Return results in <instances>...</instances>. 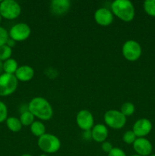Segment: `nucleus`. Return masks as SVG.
<instances>
[{"mask_svg": "<svg viewBox=\"0 0 155 156\" xmlns=\"http://www.w3.org/2000/svg\"><path fill=\"white\" fill-rule=\"evenodd\" d=\"M29 111L41 120H50L53 116V109L50 102L42 97H35L28 104Z\"/></svg>", "mask_w": 155, "mask_h": 156, "instance_id": "nucleus-1", "label": "nucleus"}, {"mask_svg": "<svg viewBox=\"0 0 155 156\" xmlns=\"http://www.w3.org/2000/svg\"><path fill=\"white\" fill-rule=\"evenodd\" d=\"M110 10L113 15L125 22H130L135 18V7L129 0H115L111 4Z\"/></svg>", "mask_w": 155, "mask_h": 156, "instance_id": "nucleus-2", "label": "nucleus"}, {"mask_svg": "<svg viewBox=\"0 0 155 156\" xmlns=\"http://www.w3.org/2000/svg\"><path fill=\"white\" fill-rule=\"evenodd\" d=\"M37 145L39 149L45 154H53L60 149L61 141L53 134L45 133L38 138Z\"/></svg>", "mask_w": 155, "mask_h": 156, "instance_id": "nucleus-3", "label": "nucleus"}, {"mask_svg": "<svg viewBox=\"0 0 155 156\" xmlns=\"http://www.w3.org/2000/svg\"><path fill=\"white\" fill-rule=\"evenodd\" d=\"M21 13V5L15 0H2L0 2V15L2 18L14 20L18 18Z\"/></svg>", "mask_w": 155, "mask_h": 156, "instance_id": "nucleus-4", "label": "nucleus"}, {"mask_svg": "<svg viewBox=\"0 0 155 156\" xmlns=\"http://www.w3.org/2000/svg\"><path fill=\"white\" fill-rule=\"evenodd\" d=\"M18 81L15 75L4 73L0 76V96L6 97L15 93L18 88Z\"/></svg>", "mask_w": 155, "mask_h": 156, "instance_id": "nucleus-5", "label": "nucleus"}, {"mask_svg": "<svg viewBox=\"0 0 155 156\" xmlns=\"http://www.w3.org/2000/svg\"><path fill=\"white\" fill-rule=\"evenodd\" d=\"M122 53L126 59L129 62L137 61L141 56L142 49L139 43L134 40H129L122 45Z\"/></svg>", "mask_w": 155, "mask_h": 156, "instance_id": "nucleus-6", "label": "nucleus"}, {"mask_svg": "<svg viewBox=\"0 0 155 156\" xmlns=\"http://www.w3.org/2000/svg\"><path fill=\"white\" fill-rule=\"evenodd\" d=\"M104 122L107 126L113 129H120L126 123V117L118 110L111 109L104 114Z\"/></svg>", "mask_w": 155, "mask_h": 156, "instance_id": "nucleus-7", "label": "nucleus"}, {"mask_svg": "<svg viewBox=\"0 0 155 156\" xmlns=\"http://www.w3.org/2000/svg\"><path fill=\"white\" fill-rule=\"evenodd\" d=\"M31 30L28 24L26 23H17L12 26L9 31V37L16 42L24 41L30 37Z\"/></svg>", "mask_w": 155, "mask_h": 156, "instance_id": "nucleus-8", "label": "nucleus"}, {"mask_svg": "<svg viewBox=\"0 0 155 156\" xmlns=\"http://www.w3.org/2000/svg\"><path fill=\"white\" fill-rule=\"evenodd\" d=\"M76 123L83 131L91 130L94 126V119L92 113L88 110H81L76 115Z\"/></svg>", "mask_w": 155, "mask_h": 156, "instance_id": "nucleus-9", "label": "nucleus"}, {"mask_svg": "<svg viewBox=\"0 0 155 156\" xmlns=\"http://www.w3.org/2000/svg\"><path fill=\"white\" fill-rule=\"evenodd\" d=\"M152 123L147 118H141L135 122L132 130L135 134L137 138L145 137L151 132Z\"/></svg>", "mask_w": 155, "mask_h": 156, "instance_id": "nucleus-10", "label": "nucleus"}, {"mask_svg": "<svg viewBox=\"0 0 155 156\" xmlns=\"http://www.w3.org/2000/svg\"><path fill=\"white\" fill-rule=\"evenodd\" d=\"M94 20L99 25L107 27L113 21L114 15L110 9L107 8H100L94 12Z\"/></svg>", "mask_w": 155, "mask_h": 156, "instance_id": "nucleus-11", "label": "nucleus"}, {"mask_svg": "<svg viewBox=\"0 0 155 156\" xmlns=\"http://www.w3.org/2000/svg\"><path fill=\"white\" fill-rule=\"evenodd\" d=\"M133 149L137 155L141 156H149L152 154L153 146L151 143L145 137L137 138L132 144Z\"/></svg>", "mask_w": 155, "mask_h": 156, "instance_id": "nucleus-12", "label": "nucleus"}, {"mask_svg": "<svg viewBox=\"0 0 155 156\" xmlns=\"http://www.w3.org/2000/svg\"><path fill=\"white\" fill-rule=\"evenodd\" d=\"M69 0H53L50 2V12L55 15H64L71 9Z\"/></svg>", "mask_w": 155, "mask_h": 156, "instance_id": "nucleus-13", "label": "nucleus"}, {"mask_svg": "<svg viewBox=\"0 0 155 156\" xmlns=\"http://www.w3.org/2000/svg\"><path fill=\"white\" fill-rule=\"evenodd\" d=\"M91 137L92 140L99 143H102L106 141L108 138L109 131L106 126L102 123H98L93 126L91 129Z\"/></svg>", "mask_w": 155, "mask_h": 156, "instance_id": "nucleus-14", "label": "nucleus"}, {"mask_svg": "<svg viewBox=\"0 0 155 156\" xmlns=\"http://www.w3.org/2000/svg\"><path fill=\"white\" fill-rule=\"evenodd\" d=\"M35 75L34 69L28 65H23L18 66L15 76L18 82H27L31 80Z\"/></svg>", "mask_w": 155, "mask_h": 156, "instance_id": "nucleus-15", "label": "nucleus"}, {"mask_svg": "<svg viewBox=\"0 0 155 156\" xmlns=\"http://www.w3.org/2000/svg\"><path fill=\"white\" fill-rule=\"evenodd\" d=\"M30 132L33 134L34 136L38 137L40 138V136H42L43 135H44L46 133V126L43 124V123H42L40 120H35L30 126Z\"/></svg>", "mask_w": 155, "mask_h": 156, "instance_id": "nucleus-16", "label": "nucleus"}, {"mask_svg": "<svg viewBox=\"0 0 155 156\" xmlns=\"http://www.w3.org/2000/svg\"><path fill=\"white\" fill-rule=\"evenodd\" d=\"M5 123L8 129L13 133L19 132L23 126L21 121H20V119L15 117H8L7 120H5Z\"/></svg>", "mask_w": 155, "mask_h": 156, "instance_id": "nucleus-17", "label": "nucleus"}, {"mask_svg": "<svg viewBox=\"0 0 155 156\" xmlns=\"http://www.w3.org/2000/svg\"><path fill=\"white\" fill-rule=\"evenodd\" d=\"M18 68V62L13 58H10V59L3 62V72H4V73L15 75Z\"/></svg>", "mask_w": 155, "mask_h": 156, "instance_id": "nucleus-18", "label": "nucleus"}, {"mask_svg": "<svg viewBox=\"0 0 155 156\" xmlns=\"http://www.w3.org/2000/svg\"><path fill=\"white\" fill-rule=\"evenodd\" d=\"M19 119L22 126H30V125L35 121V117L33 115V114L29 111H24V112L21 113Z\"/></svg>", "mask_w": 155, "mask_h": 156, "instance_id": "nucleus-19", "label": "nucleus"}, {"mask_svg": "<svg viewBox=\"0 0 155 156\" xmlns=\"http://www.w3.org/2000/svg\"><path fill=\"white\" fill-rule=\"evenodd\" d=\"M135 107L133 103L129 101H126L122 105L120 108V112L123 114L126 117H130L135 113Z\"/></svg>", "mask_w": 155, "mask_h": 156, "instance_id": "nucleus-20", "label": "nucleus"}, {"mask_svg": "<svg viewBox=\"0 0 155 156\" xmlns=\"http://www.w3.org/2000/svg\"><path fill=\"white\" fill-rule=\"evenodd\" d=\"M143 7L147 15L155 17V0H146L144 2Z\"/></svg>", "mask_w": 155, "mask_h": 156, "instance_id": "nucleus-21", "label": "nucleus"}, {"mask_svg": "<svg viewBox=\"0 0 155 156\" xmlns=\"http://www.w3.org/2000/svg\"><path fill=\"white\" fill-rule=\"evenodd\" d=\"M12 54V49L9 46H2L0 47V61L5 62L7 59H10Z\"/></svg>", "mask_w": 155, "mask_h": 156, "instance_id": "nucleus-22", "label": "nucleus"}, {"mask_svg": "<svg viewBox=\"0 0 155 156\" xmlns=\"http://www.w3.org/2000/svg\"><path fill=\"white\" fill-rule=\"evenodd\" d=\"M136 136H135V134L134 133V132L132 130H128L126 132H125V133L123 134V142L128 145L133 144L134 142L136 140Z\"/></svg>", "mask_w": 155, "mask_h": 156, "instance_id": "nucleus-23", "label": "nucleus"}, {"mask_svg": "<svg viewBox=\"0 0 155 156\" xmlns=\"http://www.w3.org/2000/svg\"><path fill=\"white\" fill-rule=\"evenodd\" d=\"M8 118V108L5 104L0 101V123L5 121Z\"/></svg>", "mask_w": 155, "mask_h": 156, "instance_id": "nucleus-24", "label": "nucleus"}, {"mask_svg": "<svg viewBox=\"0 0 155 156\" xmlns=\"http://www.w3.org/2000/svg\"><path fill=\"white\" fill-rule=\"evenodd\" d=\"M9 38V31L5 27L0 26V47L5 45Z\"/></svg>", "mask_w": 155, "mask_h": 156, "instance_id": "nucleus-25", "label": "nucleus"}, {"mask_svg": "<svg viewBox=\"0 0 155 156\" xmlns=\"http://www.w3.org/2000/svg\"><path fill=\"white\" fill-rule=\"evenodd\" d=\"M108 156H127L126 152L120 148L114 147L110 152L108 153Z\"/></svg>", "mask_w": 155, "mask_h": 156, "instance_id": "nucleus-26", "label": "nucleus"}, {"mask_svg": "<svg viewBox=\"0 0 155 156\" xmlns=\"http://www.w3.org/2000/svg\"><path fill=\"white\" fill-rule=\"evenodd\" d=\"M113 146L112 145V143H109L108 141H105L103 143H102L101 144V149L106 153H109L112 149H113Z\"/></svg>", "mask_w": 155, "mask_h": 156, "instance_id": "nucleus-27", "label": "nucleus"}, {"mask_svg": "<svg viewBox=\"0 0 155 156\" xmlns=\"http://www.w3.org/2000/svg\"><path fill=\"white\" fill-rule=\"evenodd\" d=\"M83 138L84 140H88L90 139H92L91 137V130H87V131H84L83 132Z\"/></svg>", "mask_w": 155, "mask_h": 156, "instance_id": "nucleus-28", "label": "nucleus"}, {"mask_svg": "<svg viewBox=\"0 0 155 156\" xmlns=\"http://www.w3.org/2000/svg\"><path fill=\"white\" fill-rule=\"evenodd\" d=\"M15 44H16V41H15L14 40H12V38L10 37L9 38V40L7 41V43H6V45L9 46V47H11L12 49L15 47Z\"/></svg>", "mask_w": 155, "mask_h": 156, "instance_id": "nucleus-29", "label": "nucleus"}, {"mask_svg": "<svg viewBox=\"0 0 155 156\" xmlns=\"http://www.w3.org/2000/svg\"><path fill=\"white\" fill-rule=\"evenodd\" d=\"M3 73V62L0 61V76Z\"/></svg>", "mask_w": 155, "mask_h": 156, "instance_id": "nucleus-30", "label": "nucleus"}, {"mask_svg": "<svg viewBox=\"0 0 155 156\" xmlns=\"http://www.w3.org/2000/svg\"><path fill=\"white\" fill-rule=\"evenodd\" d=\"M21 156H33V155H30V154L25 153V154H23V155H21Z\"/></svg>", "mask_w": 155, "mask_h": 156, "instance_id": "nucleus-31", "label": "nucleus"}, {"mask_svg": "<svg viewBox=\"0 0 155 156\" xmlns=\"http://www.w3.org/2000/svg\"><path fill=\"white\" fill-rule=\"evenodd\" d=\"M39 156H48L47 154H41V155H40Z\"/></svg>", "mask_w": 155, "mask_h": 156, "instance_id": "nucleus-32", "label": "nucleus"}, {"mask_svg": "<svg viewBox=\"0 0 155 156\" xmlns=\"http://www.w3.org/2000/svg\"><path fill=\"white\" fill-rule=\"evenodd\" d=\"M131 156H141V155H137V154H135V155H131Z\"/></svg>", "mask_w": 155, "mask_h": 156, "instance_id": "nucleus-33", "label": "nucleus"}, {"mask_svg": "<svg viewBox=\"0 0 155 156\" xmlns=\"http://www.w3.org/2000/svg\"><path fill=\"white\" fill-rule=\"evenodd\" d=\"M2 18L1 15H0V23H1V21H2Z\"/></svg>", "mask_w": 155, "mask_h": 156, "instance_id": "nucleus-34", "label": "nucleus"}, {"mask_svg": "<svg viewBox=\"0 0 155 156\" xmlns=\"http://www.w3.org/2000/svg\"><path fill=\"white\" fill-rule=\"evenodd\" d=\"M149 156H155V154H151V155H150Z\"/></svg>", "mask_w": 155, "mask_h": 156, "instance_id": "nucleus-35", "label": "nucleus"}]
</instances>
